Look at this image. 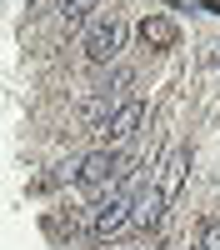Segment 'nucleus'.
Listing matches in <instances>:
<instances>
[{
	"label": "nucleus",
	"instance_id": "1",
	"mask_svg": "<svg viewBox=\"0 0 220 250\" xmlns=\"http://www.w3.org/2000/svg\"><path fill=\"white\" fill-rule=\"evenodd\" d=\"M120 45H125V25H120L115 15H105V20H95L90 35H85V60L90 65H110L120 55Z\"/></svg>",
	"mask_w": 220,
	"mask_h": 250
},
{
	"label": "nucleus",
	"instance_id": "2",
	"mask_svg": "<svg viewBox=\"0 0 220 250\" xmlns=\"http://www.w3.org/2000/svg\"><path fill=\"white\" fill-rule=\"evenodd\" d=\"M120 175V155L110 150V145H100V150H90L85 160L75 165V185L80 190H105V180Z\"/></svg>",
	"mask_w": 220,
	"mask_h": 250
},
{
	"label": "nucleus",
	"instance_id": "3",
	"mask_svg": "<svg viewBox=\"0 0 220 250\" xmlns=\"http://www.w3.org/2000/svg\"><path fill=\"white\" fill-rule=\"evenodd\" d=\"M125 225H130V200H120V195L90 205V215H85V230H90L95 240H110V235L125 230Z\"/></svg>",
	"mask_w": 220,
	"mask_h": 250
},
{
	"label": "nucleus",
	"instance_id": "4",
	"mask_svg": "<svg viewBox=\"0 0 220 250\" xmlns=\"http://www.w3.org/2000/svg\"><path fill=\"white\" fill-rule=\"evenodd\" d=\"M140 120H145V105H140V100H120V105L110 110V120H105V130H100V140L115 150L120 140H130L140 130Z\"/></svg>",
	"mask_w": 220,
	"mask_h": 250
},
{
	"label": "nucleus",
	"instance_id": "5",
	"mask_svg": "<svg viewBox=\"0 0 220 250\" xmlns=\"http://www.w3.org/2000/svg\"><path fill=\"white\" fill-rule=\"evenodd\" d=\"M165 195H160V185H145L135 200H130V225H140V230H155L160 220H165Z\"/></svg>",
	"mask_w": 220,
	"mask_h": 250
},
{
	"label": "nucleus",
	"instance_id": "6",
	"mask_svg": "<svg viewBox=\"0 0 220 250\" xmlns=\"http://www.w3.org/2000/svg\"><path fill=\"white\" fill-rule=\"evenodd\" d=\"M140 40H145L150 50H170L175 45V25L165 15H145V20H140Z\"/></svg>",
	"mask_w": 220,
	"mask_h": 250
},
{
	"label": "nucleus",
	"instance_id": "7",
	"mask_svg": "<svg viewBox=\"0 0 220 250\" xmlns=\"http://www.w3.org/2000/svg\"><path fill=\"white\" fill-rule=\"evenodd\" d=\"M190 175V150H175L170 160H165V175H160L155 185H160V195L165 200H175V190H180V180Z\"/></svg>",
	"mask_w": 220,
	"mask_h": 250
},
{
	"label": "nucleus",
	"instance_id": "8",
	"mask_svg": "<svg viewBox=\"0 0 220 250\" xmlns=\"http://www.w3.org/2000/svg\"><path fill=\"white\" fill-rule=\"evenodd\" d=\"M110 110H115V100L105 95V90H100L95 100H85V110H80V130H105V120H110Z\"/></svg>",
	"mask_w": 220,
	"mask_h": 250
},
{
	"label": "nucleus",
	"instance_id": "9",
	"mask_svg": "<svg viewBox=\"0 0 220 250\" xmlns=\"http://www.w3.org/2000/svg\"><path fill=\"white\" fill-rule=\"evenodd\" d=\"M95 5H100V0H60V20H65V25H80Z\"/></svg>",
	"mask_w": 220,
	"mask_h": 250
},
{
	"label": "nucleus",
	"instance_id": "10",
	"mask_svg": "<svg viewBox=\"0 0 220 250\" xmlns=\"http://www.w3.org/2000/svg\"><path fill=\"white\" fill-rule=\"evenodd\" d=\"M125 90H130V70H115V75H110V85H105V95L120 105V100H125Z\"/></svg>",
	"mask_w": 220,
	"mask_h": 250
},
{
	"label": "nucleus",
	"instance_id": "11",
	"mask_svg": "<svg viewBox=\"0 0 220 250\" xmlns=\"http://www.w3.org/2000/svg\"><path fill=\"white\" fill-rule=\"evenodd\" d=\"M200 250H220V220H205V225H200Z\"/></svg>",
	"mask_w": 220,
	"mask_h": 250
}]
</instances>
